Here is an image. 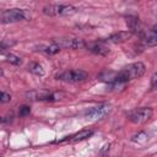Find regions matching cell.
<instances>
[{"label":"cell","mask_w":157,"mask_h":157,"mask_svg":"<svg viewBox=\"0 0 157 157\" xmlns=\"http://www.w3.org/2000/svg\"><path fill=\"white\" fill-rule=\"evenodd\" d=\"M86 48L90 52H92L94 54H98V55H107L109 53L108 47L104 45L102 42H99V43L98 42L97 43H88V44H86Z\"/></svg>","instance_id":"7c38bea8"},{"label":"cell","mask_w":157,"mask_h":157,"mask_svg":"<svg viewBox=\"0 0 157 157\" xmlns=\"http://www.w3.org/2000/svg\"><path fill=\"white\" fill-rule=\"evenodd\" d=\"M126 25H128L129 31L131 33H137L140 26H139V18L136 16H128L126 17Z\"/></svg>","instance_id":"5bb4252c"},{"label":"cell","mask_w":157,"mask_h":157,"mask_svg":"<svg viewBox=\"0 0 157 157\" xmlns=\"http://www.w3.org/2000/svg\"><path fill=\"white\" fill-rule=\"evenodd\" d=\"M151 87L152 88H157V72L152 76V78H151Z\"/></svg>","instance_id":"ffe728a7"},{"label":"cell","mask_w":157,"mask_h":157,"mask_svg":"<svg viewBox=\"0 0 157 157\" xmlns=\"http://www.w3.org/2000/svg\"><path fill=\"white\" fill-rule=\"evenodd\" d=\"M39 50L48 54V55H53V54H56L61 50V48L53 40L50 44H47V45H39Z\"/></svg>","instance_id":"4fadbf2b"},{"label":"cell","mask_w":157,"mask_h":157,"mask_svg":"<svg viewBox=\"0 0 157 157\" xmlns=\"http://www.w3.org/2000/svg\"><path fill=\"white\" fill-rule=\"evenodd\" d=\"M11 101V96L6 92H1V96H0V102L1 103H7Z\"/></svg>","instance_id":"ac0fdd59"},{"label":"cell","mask_w":157,"mask_h":157,"mask_svg":"<svg viewBox=\"0 0 157 157\" xmlns=\"http://www.w3.org/2000/svg\"><path fill=\"white\" fill-rule=\"evenodd\" d=\"M27 69H28L29 72H32V74H34L37 76H43L44 75V70H43L42 65H39L38 63H31Z\"/></svg>","instance_id":"9a60e30c"},{"label":"cell","mask_w":157,"mask_h":157,"mask_svg":"<svg viewBox=\"0 0 157 157\" xmlns=\"http://www.w3.org/2000/svg\"><path fill=\"white\" fill-rule=\"evenodd\" d=\"M54 42L61 49H80L86 47L83 39L80 38H59V39H54Z\"/></svg>","instance_id":"52a82bcc"},{"label":"cell","mask_w":157,"mask_h":157,"mask_svg":"<svg viewBox=\"0 0 157 157\" xmlns=\"http://www.w3.org/2000/svg\"><path fill=\"white\" fill-rule=\"evenodd\" d=\"M88 74L81 69H72V70H66L63 71L60 74H58L55 76L56 80L64 81V82H69V83H76V82H81L85 78H87Z\"/></svg>","instance_id":"5b68a950"},{"label":"cell","mask_w":157,"mask_h":157,"mask_svg":"<svg viewBox=\"0 0 157 157\" xmlns=\"http://www.w3.org/2000/svg\"><path fill=\"white\" fill-rule=\"evenodd\" d=\"M131 36H132V33L130 31H120V32L110 34L107 38V42H110V43H124L128 39H130Z\"/></svg>","instance_id":"8fae6325"},{"label":"cell","mask_w":157,"mask_h":157,"mask_svg":"<svg viewBox=\"0 0 157 157\" xmlns=\"http://www.w3.org/2000/svg\"><path fill=\"white\" fill-rule=\"evenodd\" d=\"M31 17L29 12L25 9H9L4 10L1 12V23H12V22H18V21H26Z\"/></svg>","instance_id":"7a4b0ae2"},{"label":"cell","mask_w":157,"mask_h":157,"mask_svg":"<svg viewBox=\"0 0 157 157\" xmlns=\"http://www.w3.org/2000/svg\"><path fill=\"white\" fill-rule=\"evenodd\" d=\"M29 113H31V108H29L28 105H22V107H20V110H18V115H20L21 118H23V117L28 115Z\"/></svg>","instance_id":"e0dca14e"},{"label":"cell","mask_w":157,"mask_h":157,"mask_svg":"<svg viewBox=\"0 0 157 157\" xmlns=\"http://www.w3.org/2000/svg\"><path fill=\"white\" fill-rule=\"evenodd\" d=\"M27 96L33 101H47V102H49V101L58 99L54 93L49 92V91H32V92H28Z\"/></svg>","instance_id":"30bf717a"},{"label":"cell","mask_w":157,"mask_h":157,"mask_svg":"<svg viewBox=\"0 0 157 157\" xmlns=\"http://www.w3.org/2000/svg\"><path fill=\"white\" fill-rule=\"evenodd\" d=\"M93 130L91 129H86V130H81L78 132H75L70 136H65L64 139L61 140H58L56 142H64V141H71V142H77V141H82V140H86L88 137H91L93 135Z\"/></svg>","instance_id":"ba28073f"},{"label":"cell","mask_w":157,"mask_h":157,"mask_svg":"<svg viewBox=\"0 0 157 157\" xmlns=\"http://www.w3.org/2000/svg\"><path fill=\"white\" fill-rule=\"evenodd\" d=\"M110 110H112V108H110L109 104L102 103V104H98L96 107H92V108L87 109L83 113V115L88 119H92V120H99V119L105 118L110 113Z\"/></svg>","instance_id":"8992f818"},{"label":"cell","mask_w":157,"mask_h":157,"mask_svg":"<svg viewBox=\"0 0 157 157\" xmlns=\"http://www.w3.org/2000/svg\"><path fill=\"white\" fill-rule=\"evenodd\" d=\"M12 118H13V114H12V113H9L7 115H4V117L1 118V123H2V124L11 123V121H12Z\"/></svg>","instance_id":"d6986e66"},{"label":"cell","mask_w":157,"mask_h":157,"mask_svg":"<svg viewBox=\"0 0 157 157\" xmlns=\"http://www.w3.org/2000/svg\"><path fill=\"white\" fill-rule=\"evenodd\" d=\"M153 110L150 107H140V108H135L132 110H130L128 113V119L132 123V124H145L146 121H148L152 118Z\"/></svg>","instance_id":"277c9868"},{"label":"cell","mask_w":157,"mask_h":157,"mask_svg":"<svg viewBox=\"0 0 157 157\" xmlns=\"http://www.w3.org/2000/svg\"><path fill=\"white\" fill-rule=\"evenodd\" d=\"M145 70H146L145 64L141 61H136V63L129 64L128 66L123 67L120 71H118L115 74H112L110 76L108 75L107 81L110 82L114 87L121 86V85H125L126 82H129L131 80L141 77L145 74Z\"/></svg>","instance_id":"6da1fadb"},{"label":"cell","mask_w":157,"mask_h":157,"mask_svg":"<svg viewBox=\"0 0 157 157\" xmlns=\"http://www.w3.org/2000/svg\"><path fill=\"white\" fill-rule=\"evenodd\" d=\"M6 60H7L10 64H12V65H20V64L22 63L21 58L17 56V55H15V54H12V53L6 54Z\"/></svg>","instance_id":"2e32d148"},{"label":"cell","mask_w":157,"mask_h":157,"mask_svg":"<svg viewBox=\"0 0 157 157\" xmlns=\"http://www.w3.org/2000/svg\"><path fill=\"white\" fill-rule=\"evenodd\" d=\"M142 44L144 47L151 48V47H156L157 45V25H155L153 27H151L142 37Z\"/></svg>","instance_id":"9c48e42d"},{"label":"cell","mask_w":157,"mask_h":157,"mask_svg":"<svg viewBox=\"0 0 157 157\" xmlns=\"http://www.w3.org/2000/svg\"><path fill=\"white\" fill-rule=\"evenodd\" d=\"M76 11L77 9L75 6L64 4H50L43 7V13L47 16H70Z\"/></svg>","instance_id":"3957f363"}]
</instances>
